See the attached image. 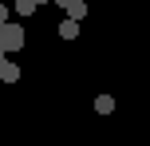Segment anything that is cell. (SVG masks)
<instances>
[{
	"mask_svg": "<svg viewBox=\"0 0 150 146\" xmlns=\"http://www.w3.org/2000/svg\"><path fill=\"white\" fill-rule=\"evenodd\" d=\"M8 20V8H4V0H0V24H4Z\"/></svg>",
	"mask_w": 150,
	"mask_h": 146,
	"instance_id": "52a82bcc",
	"label": "cell"
},
{
	"mask_svg": "<svg viewBox=\"0 0 150 146\" xmlns=\"http://www.w3.org/2000/svg\"><path fill=\"white\" fill-rule=\"evenodd\" d=\"M0 55H4V51H0Z\"/></svg>",
	"mask_w": 150,
	"mask_h": 146,
	"instance_id": "30bf717a",
	"label": "cell"
},
{
	"mask_svg": "<svg viewBox=\"0 0 150 146\" xmlns=\"http://www.w3.org/2000/svg\"><path fill=\"white\" fill-rule=\"evenodd\" d=\"M87 8H91V4H87V0H71V4H67V8H63V12H67V16H71V20H83V16H87Z\"/></svg>",
	"mask_w": 150,
	"mask_h": 146,
	"instance_id": "3957f363",
	"label": "cell"
},
{
	"mask_svg": "<svg viewBox=\"0 0 150 146\" xmlns=\"http://www.w3.org/2000/svg\"><path fill=\"white\" fill-rule=\"evenodd\" d=\"M36 4H47V0H36Z\"/></svg>",
	"mask_w": 150,
	"mask_h": 146,
	"instance_id": "9c48e42d",
	"label": "cell"
},
{
	"mask_svg": "<svg viewBox=\"0 0 150 146\" xmlns=\"http://www.w3.org/2000/svg\"><path fill=\"white\" fill-rule=\"evenodd\" d=\"M36 0H16V12H20V16H32V12H36Z\"/></svg>",
	"mask_w": 150,
	"mask_h": 146,
	"instance_id": "8992f818",
	"label": "cell"
},
{
	"mask_svg": "<svg viewBox=\"0 0 150 146\" xmlns=\"http://www.w3.org/2000/svg\"><path fill=\"white\" fill-rule=\"evenodd\" d=\"M24 39H28V36H24V28H20V24H12V20H4V24H0V51H4V55L20 51V47H24Z\"/></svg>",
	"mask_w": 150,
	"mask_h": 146,
	"instance_id": "6da1fadb",
	"label": "cell"
},
{
	"mask_svg": "<svg viewBox=\"0 0 150 146\" xmlns=\"http://www.w3.org/2000/svg\"><path fill=\"white\" fill-rule=\"evenodd\" d=\"M52 4H55V8H67V4H71V0H52Z\"/></svg>",
	"mask_w": 150,
	"mask_h": 146,
	"instance_id": "ba28073f",
	"label": "cell"
},
{
	"mask_svg": "<svg viewBox=\"0 0 150 146\" xmlns=\"http://www.w3.org/2000/svg\"><path fill=\"white\" fill-rule=\"evenodd\" d=\"M0 83H20V67L8 55H0Z\"/></svg>",
	"mask_w": 150,
	"mask_h": 146,
	"instance_id": "7a4b0ae2",
	"label": "cell"
},
{
	"mask_svg": "<svg viewBox=\"0 0 150 146\" xmlns=\"http://www.w3.org/2000/svg\"><path fill=\"white\" fill-rule=\"evenodd\" d=\"M59 36H63V39H75V36H79V20H71V16H67V20L59 24Z\"/></svg>",
	"mask_w": 150,
	"mask_h": 146,
	"instance_id": "277c9868",
	"label": "cell"
},
{
	"mask_svg": "<svg viewBox=\"0 0 150 146\" xmlns=\"http://www.w3.org/2000/svg\"><path fill=\"white\" fill-rule=\"evenodd\" d=\"M95 111H99V115H111V111H115V95H99V99H95Z\"/></svg>",
	"mask_w": 150,
	"mask_h": 146,
	"instance_id": "5b68a950",
	"label": "cell"
}]
</instances>
